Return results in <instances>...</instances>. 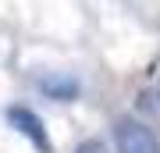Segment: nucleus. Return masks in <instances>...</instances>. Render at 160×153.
<instances>
[{
  "instance_id": "nucleus-1",
  "label": "nucleus",
  "mask_w": 160,
  "mask_h": 153,
  "mask_svg": "<svg viewBox=\"0 0 160 153\" xmlns=\"http://www.w3.org/2000/svg\"><path fill=\"white\" fill-rule=\"evenodd\" d=\"M114 142H118V153H160L157 132L139 118H118L114 121Z\"/></svg>"
},
{
  "instance_id": "nucleus-2",
  "label": "nucleus",
  "mask_w": 160,
  "mask_h": 153,
  "mask_svg": "<svg viewBox=\"0 0 160 153\" xmlns=\"http://www.w3.org/2000/svg\"><path fill=\"white\" fill-rule=\"evenodd\" d=\"M4 118H7V125H11L18 135H25L32 142L39 153H53L50 146V135H46V128H43V118L36 114L32 107H22V103H11V107L4 110Z\"/></svg>"
},
{
  "instance_id": "nucleus-3",
  "label": "nucleus",
  "mask_w": 160,
  "mask_h": 153,
  "mask_svg": "<svg viewBox=\"0 0 160 153\" xmlns=\"http://www.w3.org/2000/svg\"><path fill=\"white\" fill-rule=\"evenodd\" d=\"M39 89L50 100H78L82 82L75 75H64V71H46V75H39Z\"/></svg>"
},
{
  "instance_id": "nucleus-4",
  "label": "nucleus",
  "mask_w": 160,
  "mask_h": 153,
  "mask_svg": "<svg viewBox=\"0 0 160 153\" xmlns=\"http://www.w3.org/2000/svg\"><path fill=\"white\" fill-rule=\"evenodd\" d=\"M75 153H107V146H103L100 139H89V142H78Z\"/></svg>"
}]
</instances>
